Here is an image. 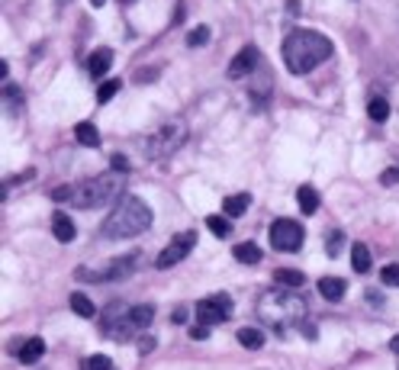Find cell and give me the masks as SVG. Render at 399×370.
<instances>
[{"label": "cell", "mask_w": 399, "mask_h": 370, "mask_svg": "<svg viewBox=\"0 0 399 370\" xmlns=\"http://www.w3.org/2000/svg\"><path fill=\"white\" fill-rule=\"evenodd\" d=\"M110 167L116 171V174H126V171H129V161H126L122 155H113L110 158Z\"/></svg>", "instance_id": "obj_35"}, {"label": "cell", "mask_w": 399, "mask_h": 370, "mask_svg": "<svg viewBox=\"0 0 399 370\" xmlns=\"http://www.w3.org/2000/svg\"><path fill=\"white\" fill-rule=\"evenodd\" d=\"M239 344L248 348V351H258V348H264V332H258V329H239Z\"/></svg>", "instance_id": "obj_23"}, {"label": "cell", "mask_w": 399, "mask_h": 370, "mask_svg": "<svg viewBox=\"0 0 399 370\" xmlns=\"http://www.w3.org/2000/svg\"><path fill=\"white\" fill-rule=\"evenodd\" d=\"M151 225V210L145 200L132 194H122L113 206V213L103 222V239H136Z\"/></svg>", "instance_id": "obj_5"}, {"label": "cell", "mask_w": 399, "mask_h": 370, "mask_svg": "<svg viewBox=\"0 0 399 370\" xmlns=\"http://www.w3.org/2000/svg\"><path fill=\"white\" fill-rule=\"evenodd\" d=\"M284 62L290 74H309L332 55V39L316 33V29H293L284 39Z\"/></svg>", "instance_id": "obj_1"}, {"label": "cell", "mask_w": 399, "mask_h": 370, "mask_svg": "<svg viewBox=\"0 0 399 370\" xmlns=\"http://www.w3.org/2000/svg\"><path fill=\"white\" fill-rule=\"evenodd\" d=\"M113 196H120V174H97V177H84L77 184H62L52 190L55 203H68L75 210H97V206L110 203Z\"/></svg>", "instance_id": "obj_2"}, {"label": "cell", "mask_w": 399, "mask_h": 370, "mask_svg": "<svg viewBox=\"0 0 399 370\" xmlns=\"http://www.w3.org/2000/svg\"><path fill=\"white\" fill-rule=\"evenodd\" d=\"M206 225H210V232H213L216 239H225L232 232V222L225 219V216H206Z\"/></svg>", "instance_id": "obj_26"}, {"label": "cell", "mask_w": 399, "mask_h": 370, "mask_svg": "<svg viewBox=\"0 0 399 370\" xmlns=\"http://www.w3.org/2000/svg\"><path fill=\"white\" fill-rule=\"evenodd\" d=\"M171 322H174V325H184V322H187V309H184V306H180V309L174 313V319H171Z\"/></svg>", "instance_id": "obj_36"}, {"label": "cell", "mask_w": 399, "mask_h": 370, "mask_svg": "<svg viewBox=\"0 0 399 370\" xmlns=\"http://www.w3.org/2000/svg\"><path fill=\"white\" fill-rule=\"evenodd\" d=\"M390 348H393V351L399 354V335H396V338H393V342H390Z\"/></svg>", "instance_id": "obj_38"}, {"label": "cell", "mask_w": 399, "mask_h": 370, "mask_svg": "<svg viewBox=\"0 0 399 370\" xmlns=\"http://www.w3.org/2000/svg\"><path fill=\"white\" fill-rule=\"evenodd\" d=\"M75 139L81 142L84 148H97V145H100V132H97L93 122H77V126H75Z\"/></svg>", "instance_id": "obj_20"}, {"label": "cell", "mask_w": 399, "mask_h": 370, "mask_svg": "<svg viewBox=\"0 0 399 370\" xmlns=\"http://www.w3.org/2000/svg\"><path fill=\"white\" fill-rule=\"evenodd\" d=\"M84 370H113V361L106 354H93V358L84 361Z\"/></svg>", "instance_id": "obj_28"}, {"label": "cell", "mask_w": 399, "mask_h": 370, "mask_svg": "<svg viewBox=\"0 0 399 370\" xmlns=\"http://www.w3.org/2000/svg\"><path fill=\"white\" fill-rule=\"evenodd\" d=\"M380 280L387 284V287H399V264H387V268H380Z\"/></svg>", "instance_id": "obj_30"}, {"label": "cell", "mask_w": 399, "mask_h": 370, "mask_svg": "<svg viewBox=\"0 0 399 370\" xmlns=\"http://www.w3.org/2000/svg\"><path fill=\"white\" fill-rule=\"evenodd\" d=\"M299 329H303V335H306V338H316V325H313V322H303Z\"/></svg>", "instance_id": "obj_37"}, {"label": "cell", "mask_w": 399, "mask_h": 370, "mask_svg": "<svg viewBox=\"0 0 399 370\" xmlns=\"http://www.w3.org/2000/svg\"><path fill=\"white\" fill-rule=\"evenodd\" d=\"M120 87H122L120 77H113V81H103L100 87H97V103H110L113 97L120 93Z\"/></svg>", "instance_id": "obj_25"}, {"label": "cell", "mask_w": 399, "mask_h": 370, "mask_svg": "<svg viewBox=\"0 0 399 370\" xmlns=\"http://www.w3.org/2000/svg\"><path fill=\"white\" fill-rule=\"evenodd\" d=\"M351 268L358 270V274H367V270L373 268L371 264V248H367L364 241H354L351 245Z\"/></svg>", "instance_id": "obj_18"}, {"label": "cell", "mask_w": 399, "mask_h": 370, "mask_svg": "<svg viewBox=\"0 0 399 370\" xmlns=\"http://www.w3.org/2000/svg\"><path fill=\"white\" fill-rule=\"evenodd\" d=\"M71 309H75L81 319H93V315H97V306H93V299L87 293H71Z\"/></svg>", "instance_id": "obj_22"}, {"label": "cell", "mask_w": 399, "mask_h": 370, "mask_svg": "<svg viewBox=\"0 0 399 370\" xmlns=\"http://www.w3.org/2000/svg\"><path fill=\"white\" fill-rule=\"evenodd\" d=\"M380 184H383V187L399 184V165H396V167H387V171H383V174H380Z\"/></svg>", "instance_id": "obj_32"}, {"label": "cell", "mask_w": 399, "mask_h": 370, "mask_svg": "<svg viewBox=\"0 0 399 370\" xmlns=\"http://www.w3.org/2000/svg\"><path fill=\"white\" fill-rule=\"evenodd\" d=\"M206 42H210V26L190 29V36H187V46H190V48H200V46H206Z\"/></svg>", "instance_id": "obj_27"}, {"label": "cell", "mask_w": 399, "mask_h": 370, "mask_svg": "<svg viewBox=\"0 0 399 370\" xmlns=\"http://www.w3.org/2000/svg\"><path fill=\"white\" fill-rule=\"evenodd\" d=\"M187 142V122L184 120H167L145 139V158L149 161H165Z\"/></svg>", "instance_id": "obj_6"}, {"label": "cell", "mask_w": 399, "mask_h": 370, "mask_svg": "<svg viewBox=\"0 0 399 370\" xmlns=\"http://www.w3.org/2000/svg\"><path fill=\"white\" fill-rule=\"evenodd\" d=\"M139 255H126V258H116V261H110V264H106V270H103V284H106V280H126V277H132V274H136V264H139Z\"/></svg>", "instance_id": "obj_11"}, {"label": "cell", "mask_w": 399, "mask_h": 370, "mask_svg": "<svg viewBox=\"0 0 399 370\" xmlns=\"http://www.w3.org/2000/svg\"><path fill=\"white\" fill-rule=\"evenodd\" d=\"M120 3H136V0H120Z\"/></svg>", "instance_id": "obj_41"}, {"label": "cell", "mask_w": 399, "mask_h": 370, "mask_svg": "<svg viewBox=\"0 0 399 370\" xmlns=\"http://www.w3.org/2000/svg\"><path fill=\"white\" fill-rule=\"evenodd\" d=\"M158 77V68H139L136 71V84H149V81H155Z\"/></svg>", "instance_id": "obj_33"}, {"label": "cell", "mask_w": 399, "mask_h": 370, "mask_svg": "<svg viewBox=\"0 0 399 370\" xmlns=\"http://www.w3.org/2000/svg\"><path fill=\"white\" fill-rule=\"evenodd\" d=\"M46 354V342L42 338H26L23 344H17V361L19 364H36Z\"/></svg>", "instance_id": "obj_12"}, {"label": "cell", "mask_w": 399, "mask_h": 370, "mask_svg": "<svg viewBox=\"0 0 399 370\" xmlns=\"http://www.w3.org/2000/svg\"><path fill=\"white\" fill-rule=\"evenodd\" d=\"M196 322H203V325H219L225 322L229 315H232V296H225V293H216V296H206V299H200L196 303Z\"/></svg>", "instance_id": "obj_8"}, {"label": "cell", "mask_w": 399, "mask_h": 370, "mask_svg": "<svg viewBox=\"0 0 399 370\" xmlns=\"http://www.w3.org/2000/svg\"><path fill=\"white\" fill-rule=\"evenodd\" d=\"M270 245L277 251H287V255H293V251L303 248V239H306V229L299 225L297 219H277L270 222Z\"/></svg>", "instance_id": "obj_7"}, {"label": "cell", "mask_w": 399, "mask_h": 370, "mask_svg": "<svg viewBox=\"0 0 399 370\" xmlns=\"http://www.w3.org/2000/svg\"><path fill=\"white\" fill-rule=\"evenodd\" d=\"M316 287H319V293H322L328 303H338V299L344 296V290H348V284H344L342 277H322Z\"/></svg>", "instance_id": "obj_15"}, {"label": "cell", "mask_w": 399, "mask_h": 370, "mask_svg": "<svg viewBox=\"0 0 399 370\" xmlns=\"http://www.w3.org/2000/svg\"><path fill=\"white\" fill-rule=\"evenodd\" d=\"M342 241H344V232L335 229L332 235H328V245H325V251H328V258H338V255H342Z\"/></svg>", "instance_id": "obj_29"}, {"label": "cell", "mask_w": 399, "mask_h": 370, "mask_svg": "<svg viewBox=\"0 0 399 370\" xmlns=\"http://www.w3.org/2000/svg\"><path fill=\"white\" fill-rule=\"evenodd\" d=\"M52 235H55L58 241H75V235H77V229H75V222L68 219L65 213H55L52 216Z\"/></svg>", "instance_id": "obj_14"}, {"label": "cell", "mask_w": 399, "mask_h": 370, "mask_svg": "<svg viewBox=\"0 0 399 370\" xmlns=\"http://www.w3.org/2000/svg\"><path fill=\"white\" fill-rule=\"evenodd\" d=\"M251 206V194H232L223 200V213L225 216H241Z\"/></svg>", "instance_id": "obj_21"}, {"label": "cell", "mask_w": 399, "mask_h": 370, "mask_svg": "<svg viewBox=\"0 0 399 370\" xmlns=\"http://www.w3.org/2000/svg\"><path fill=\"white\" fill-rule=\"evenodd\" d=\"M194 245H196V232H180V235H177V239L158 255L155 268H158V270H171L174 264H180V261H184L187 255L194 251Z\"/></svg>", "instance_id": "obj_9"}, {"label": "cell", "mask_w": 399, "mask_h": 370, "mask_svg": "<svg viewBox=\"0 0 399 370\" xmlns=\"http://www.w3.org/2000/svg\"><path fill=\"white\" fill-rule=\"evenodd\" d=\"M110 65H113L110 48H97V52L87 58V71H91V77H103V74L110 71Z\"/></svg>", "instance_id": "obj_13"}, {"label": "cell", "mask_w": 399, "mask_h": 370, "mask_svg": "<svg viewBox=\"0 0 399 370\" xmlns=\"http://www.w3.org/2000/svg\"><path fill=\"white\" fill-rule=\"evenodd\" d=\"M155 338H151V335H139V354H151L155 351Z\"/></svg>", "instance_id": "obj_34"}, {"label": "cell", "mask_w": 399, "mask_h": 370, "mask_svg": "<svg viewBox=\"0 0 399 370\" xmlns=\"http://www.w3.org/2000/svg\"><path fill=\"white\" fill-rule=\"evenodd\" d=\"M274 284H277V287L299 290V287H303V284H306V277H303V270H293V268H280V270H274Z\"/></svg>", "instance_id": "obj_17"}, {"label": "cell", "mask_w": 399, "mask_h": 370, "mask_svg": "<svg viewBox=\"0 0 399 370\" xmlns=\"http://www.w3.org/2000/svg\"><path fill=\"white\" fill-rule=\"evenodd\" d=\"M187 335H190L194 342H203V338H210V325L196 322V325H190V329H187Z\"/></svg>", "instance_id": "obj_31"}, {"label": "cell", "mask_w": 399, "mask_h": 370, "mask_svg": "<svg viewBox=\"0 0 399 370\" xmlns=\"http://www.w3.org/2000/svg\"><path fill=\"white\" fill-rule=\"evenodd\" d=\"M232 255H235V261H241V264H258V261L264 258L254 241H239V245L232 248Z\"/></svg>", "instance_id": "obj_19"}, {"label": "cell", "mask_w": 399, "mask_h": 370, "mask_svg": "<svg viewBox=\"0 0 399 370\" xmlns=\"http://www.w3.org/2000/svg\"><path fill=\"white\" fill-rule=\"evenodd\" d=\"M258 315L264 319V325L284 335L293 325L299 329L306 322V299L299 293H290V290H268L258 299Z\"/></svg>", "instance_id": "obj_4"}, {"label": "cell", "mask_w": 399, "mask_h": 370, "mask_svg": "<svg viewBox=\"0 0 399 370\" xmlns=\"http://www.w3.org/2000/svg\"><path fill=\"white\" fill-rule=\"evenodd\" d=\"M367 116H371L373 122H387L390 120V103L383 100V97H373V100L367 103Z\"/></svg>", "instance_id": "obj_24"}, {"label": "cell", "mask_w": 399, "mask_h": 370, "mask_svg": "<svg viewBox=\"0 0 399 370\" xmlns=\"http://www.w3.org/2000/svg\"><path fill=\"white\" fill-rule=\"evenodd\" d=\"M91 3H93V7H103V3H106V0H91Z\"/></svg>", "instance_id": "obj_39"}, {"label": "cell", "mask_w": 399, "mask_h": 370, "mask_svg": "<svg viewBox=\"0 0 399 370\" xmlns=\"http://www.w3.org/2000/svg\"><path fill=\"white\" fill-rule=\"evenodd\" d=\"M55 3H62V7H65V3H71V0H55Z\"/></svg>", "instance_id": "obj_40"}, {"label": "cell", "mask_w": 399, "mask_h": 370, "mask_svg": "<svg viewBox=\"0 0 399 370\" xmlns=\"http://www.w3.org/2000/svg\"><path fill=\"white\" fill-rule=\"evenodd\" d=\"M155 319V306L151 303H139V306H122V303H110L100 313V332L113 342H129L139 332H145Z\"/></svg>", "instance_id": "obj_3"}, {"label": "cell", "mask_w": 399, "mask_h": 370, "mask_svg": "<svg viewBox=\"0 0 399 370\" xmlns=\"http://www.w3.org/2000/svg\"><path fill=\"white\" fill-rule=\"evenodd\" d=\"M297 203H299V210H303L306 216H313L319 210V190L313 184H303L297 190Z\"/></svg>", "instance_id": "obj_16"}, {"label": "cell", "mask_w": 399, "mask_h": 370, "mask_svg": "<svg viewBox=\"0 0 399 370\" xmlns=\"http://www.w3.org/2000/svg\"><path fill=\"white\" fill-rule=\"evenodd\" d=\"M258 65H261V52H258L254 46H245L239 55L232 58V65H229V77H232V81H239V77L251 74Z\"/></svg>", "instance_id": "obj_10"}]
</instances>
